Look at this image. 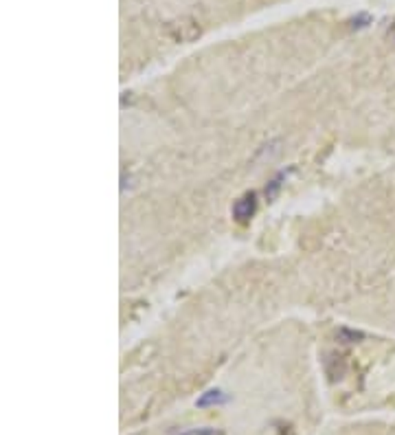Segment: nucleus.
I'll use <instances>...</instances> for the list:
<instances>
[{
    "label": "nucleus",
    "instance_id": "1",
    "mask_svg": "<svg viewBox=\"0 0 395 435\" xmlns=\"http://www.w3.org/2000/svg\"><path fill=\"white\" fill-rule=\"evenodd\" d=\"M165 36L172 42L187 44V42L198 40L202 36V29L194 18H180V20L169 22V25L165 27Z\"/></svg>",
    "mask_w": 395,
    "mask_h": 435
},
{
    "label": "nucleus",
    "instance_id": "2",
    "mask_svg": "<svg viewBox=\"0 0 395 435\" xmlns=\"http://www.w3.org/2000/svg\"><path fill=\"white\" fill-rule=\"evenodd\" d=\"M255 209H257V196L246 194L233 205V216H235L237 222H248L255 216Z\"/></svg>",
    "mask_w": 395,
    "mask_h": 435
},
{
    "label": "nucleus",
    "instance_id": "3",
    "mask_svg": "<svg viewBox=\"0 0 395 435\" xmlns=\"http://www.w3.org/2000/svg\"><path fill=\"white\" fill-rule=\"evenodd\" d=\"M218 403H224L222 392H207L198 400V407H209V405H218Z\"/></svg>",
    "mask_w": 395,
    "mask_h": 435
},
{
    "label": "nucleus",
    "instance_id": "4",
    "mask_svg": "<svg viewBox=\"0 0 395 435\" xmlns=\"http://www.w3.org/2000/svg\"><path fill=\"white\" fill-rule=\"evenodd\" d=\"M185 435H222V433L216 431V429H196V431H189Z\"/></svg>",
    "mask_w": 395,
    "mask_h": 435
},
{
    "label": "nucleus",
    "instance_id": "5",
    "mask_svg": "<svg viewBox=\"0 0 395 435\" xmlns=\"http://www.w3.org/2000/svg\"><path fill=\"white\" fill-rule=\"evenodd\" d=\"M393 38H395V25H393Z\"/></svg>",
    "mask_w": 395,
    "mask_h": 435
}]
</instances>
